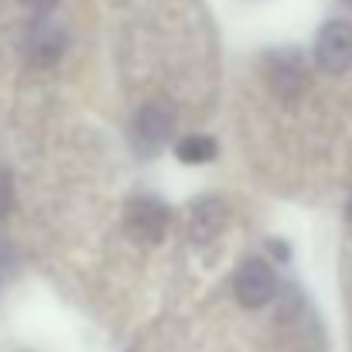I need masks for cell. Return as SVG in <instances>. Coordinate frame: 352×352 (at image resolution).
Segmentation results:
<instances>
[{"label":"cell","mask_w":352,"mask_h":352,"mask_svg":"<svg viewBox=\"0 0 352 352\" xmlns=\"http://www.w3.org/2000/svg\"><path fill=\"white\" fill-rule=\"evenodd\" d=\"M171 130H175V110H171L164 100H154V103L140 107L133 123H130L133 151H140V154H157V151L168 144Z\"/></svg>","instance_id":"1"},{"label":"cell","mask_w":352,"mask_h":352,"mask_svg":"<svg viewBox=\"0 0 352 352\" xmlns=\"http://www.w3.org/2000/svg\"><path fill=\"white\" fill-rule=\"evenodd\" d=\"M263 72H267V82L270 89L284 100V103H298L305 86H308V69H305V58L291 48L284 52H270L267 62H263Z\"/></svg>","instance_id":"2"},{"label":"cell","mask_w":352,"mask_h":352,"mask_svg":"<svg viewBox=\"0 0 352 352\" xmlns=\"http://www.w3.org/2000/svg\"><path fill=\"white\" fill-rule=\"evenodd\" d=\"M168 219H171L168 206L154 195H137L123 209V226H126L130 239H137V243H161Z\"/></svg>","instance_id":"3"},{"label":"cell","mask_w":352,"mask_h":352,"mask_svg":"<svg viewBox=\"0 0 352 352\" xmlns=\"http://www.w3.org/2000/svg\"><path fill=\"white\" fill-rule=\"evenodd\" d=\"M315 62L325 76H342L352 69V24L349 21H329L315 41Z\"/></svg>","instance_id":"4"},{"label":"cell","mask_w":352,"mask_h":352,"mask_svg":"<svg viewBox=\"0 0 352 352\" xmlns=\"http://www.w3.org/2000/svg\"><path fill=\"white\" fill-rule=\"evenodd\" d=\"M233 291L239 298V305L246 308H263L274 298V270L263 260H246L239 263L233 277Z\"/></svg>","instance_id":"5"},{"label":"cell","mask_w":352,"mask_h":352,"mask_svg":"<svg viewBox=\"0 0 352 352\" xmlns=\"http://www.w3.org/2000/svg\"><path fill=\"white\" fill-rule=\"evenodd\" d=\"M24 52H28V62L38 65V69H48L62 58L65 52V31L52 21H38L31 31H28V41H24Z\"/></svg>","instance_id":"6"},{"label":"cell","mask_w":352,"mask_h":352,"mask_svg":"<svg viewBox=\"0 0 352 352\" xmlns=\"http://www.w3.org/2000/svg\"><path fill=\"white\" fill-rule=\"evenodd\" d=\"M223 226H226V206L219 199H202L192 212V239L209 243V239H216Z\"/></svg>","instance_id":"7"},{"label":"cell","mask_w":352,"mask_h":352,"mask_svg":"<svg viewBox=\"0 0 352 352\" xmlns=\"http://www.w3.org/2000/svg\"><path fill=\"white\" fill-rule=\"evenodd\" d=\"M175 154L185 161V164H209L216 154H219V144L212 137H202V133H192V137H182L175 144Z\"/></svg>","instance_id":"8"},{"label":"cell","mask_w":352,"mask_h":352,"mask_svg":"<svg viewBox=\"0 0 352 352\" xmlns=\"http://www.w3.org/2000/svg\"><path fill=\"white\" fill-rule=\"evenodd\" d=\"M10 206H14V182H10V175L0 168V219L10 212Z\"/></svg>","instance_id":"9"},{"label":"cell","mask_w":352,"mask_h":352,"mask_svg":"<svg viewBox=\"0 0 352 352\" xmlns=\"http://www.w3.org/2000/svg\"><path fill=\"white\" fill-rule=\"evenodd\" d=\"M55 3H58V0H24V7H28V10H34V14H48Z\"/></svg>","instance_id":"10"},{"label":"cell","mask_w":352,"mask_h":352,"mask_svg":"<svg viewBox=\"0 0 352 352\" xmlns=\"http://www.w3.org/2000/svg\"><path fill=\"white\" fill-rule=\"evenodd\" d=\"M346 3H349V7H352V0H346Z\"/></svg>","instance_id":"11"},{"label":"cell","mask_w":352,"mask_h":352,"mask_svg":"<svg viewBox=\"0 0 352 352\" xmlns=\"http://www.w3.org/2000/svg\"><path fill=\"white\" fill-rule=\"evenodd\" d=\"M349 212H352V206H349Z\"/></svg>","instance_id":"12"}]
</instances>
